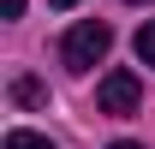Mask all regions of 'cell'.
<instances>
[{
	"label": "cell",
	"mask_w": 155,
	"mask_h": 149,
	"mask_svg": "<svg viewBox=\"0 0 155 149\" xmlns=\"http://www.w3.org/2000/svg\"><path fill=\"white\" fill-rule=\"evenodd\" d=\"M107 48H114V30H107L101 18H84V24H72V30H66L60 60H66L72 72H90V66H101V60H107Z\"/></svg>",
	"instance_id": "6da1fadb"
},
{
	"label": "cell",
	"mask_w": 155,
	"mask_h": 149,
	"mask_svg": "<svg viewBox=\"0 0 155 149\" xmlns=\"http://www.w3.org/2000/svg\"><path fill=\"white\" fill-rule=\"evenodd\" d=\"M96 108H101V113H137V108H143L137 78H131V72H107V78L96 84Z\"/></svg>",
	"instance_id": "7a4b0ae2"
},
{
	"label": "cell",
	"mask_w": 155,
	"mask_h": 149,
	"mask_svg": "<svg viewBox=\"0 0 155 149\" xmlns=\"http://www.w3.org/2000/svg\"><path fill=\"white\" fill-rule=\"evenodd\" d=\"M12 101H18V108H36V101H48V90H42L36 78H18V84H12Z\"/></svg>",
	"instance_id": "3957f363"
},
{
	"label": "cell",
	"mask_w": 155,
	"mask_h": 149,
	"mask_svg": "<svg viewBox=\"0 0 155 149\" xmlns=\"http://www.w3.org/2000/svg\"><path fill=\"white\" fill-rule=\"evenodd\" d=\"M0 149H54V143H48L42 131H6V143H0Z\"/></svg>",
	"instance_id": "277c9868"
},
{
	"label": "cell",
	"mask_w": 155,
	"mask_h": 149,
	"mask_svg": "<svg viewBox=\"0 0 155 149\" xmlns=\"http://www.w3.org/2000/svg\"><path fill=\"white\" fill-rule=\"evenodd\" d=\"M137 60H143V66H155V18L137 30Z\"/></svg>",
	"instance_id": "5b68a950"
},
{
	"label": "cell",
	"mask_w": 155,
	"mask_h": 149,
	"mask_svg": "<svg viewBox=\"0 0 155 149\" xmlns=\"http://www.w3.org/2000/svg\"><path fill=\"white\" fill-rule=\"evenodd\" d=\"M6 18H24V0H6Z\"/></svg>",
	"instance_id": "8992f818"
},
{
	"label": "cell",
	"mask_w": 155,
	"mask_h": 149,
	"mask_svg": "<svg viewBox=\"0 0 155 149\" xmlns=\"http://www.w3.org/2000/svg\"><path fill=\"white\" fill-rule=\"evenodd\" d=\"M107 149H143V143H107Z\"/></svg>",
	"instance_id": "52a82bcc"
},
{
	"label": "cell",
	"mask_w": 155,
	"mask_h": 149,
	"mask_svg": "<svg viewBox=\"0 0 155 149\" xmlns=\"http://www.w3.org/2000/svg\"><path fill=\"white\" fill-rule=\"evenodd\" d=\"M48 6H78V0H48Z\"/></svg>",
	"instance_id": "ba28073f"
},
{
	"label": "cell",
	"mask_w": 155,
	"mask_h": 149,
	"mask_svg": "<svg viewBox=\"0 0 155 149\" xmlns=\"http://www.w3.org/2000/svg\"><path fill=\"white\" fill-rule=\"evenodd\" d=\"M131 6H143V0H131Z\"/></svg>",
	"instance_id": "9c48e42d"
}]
</instances>
